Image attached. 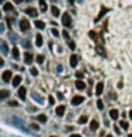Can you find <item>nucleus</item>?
Masks as SVG:
<instances>
[{
	"instance_id": "2f4dec72",
	"label": "nucleus",
	"mask_w": 132,
	"mask_h": 137,
	"mask_svg": "<svg viewBox=\"0 0 132 137\" xmlns=\"http://www.w3.org/2000/svg\"><path fill=\"white\" fill-rule=\"evenodd\" d=\"M51 33H53V36H54V37H58V36H60V33H58V30H57V29H53V30H51Z\"/></svg>"
},
{
	"instance_id": "4c0bfd02",
	"label": "nucleus",
	"mask_w": 132,
	"mask_h": 137,
	"mask_svg": "<svg viewBox=\"0 0 132 137\" xmlns=\"http://www.w3.org/2000/svg\"><path fill=\"white\" fill-rule=\"evenodd\" d=\"M31 127H33V129H34V130H38V126H37V124H34V123H33V124H31Z\"/></svg>"
},
{
	"instance_id": "a18cd8bd",
	"label": "nucleus",
	"mask_w": 132,
	"mask_h": 137,
	"mask_svg": "<svg viewBox=\"0 0 132 137\" xmlns=\"http://www.w3.org/2000/svg\"><path fill=\"white\" fill-rule=\"evenodd\" d=\"M107 137H112V136H111V134H108V136H107Z\"/></svg>"
},
{
	"instance_id": "f704fd0d",
	"label": "nucleus",
	"mask_w": 132,
	"mask_h": 137,
	"mask_svg": "<svg viewBox=\"0 0 132 137\" xmlns=\"http://www.w3.org/2000/svg\"><path fill=\"white\" fill-rule=\"evenodd\" d=\"M9 104H10V106H13V107H16V106H17V101L12 100V101H9Z\"/></svg>"
},
{
	"instance_id": "dca6fc26",
	"label": "nucleus",
	"mask_w": 132,
	"mask_h": 137,
	"mask_svg": "<svg viewBox=\"0 0 132 137\" xmlns=\"http://www.w3.org/2000/svg\"><path fill=\"white\" fill-rule=\"evenodd\" d=\"M10 96V91L9 90H0V100H4Z\"/></svg>"
},
{
	"instance_id": "ea45409f",
	"label": "nucleus",
	"mask_w": 132,
	"mask_h": 137,
	"mask_svg": "<svg viewBox=\"0 0 132 137\" xmlns=\"http://www.w3.org/2000/svg\"><path fill=\"white\" fill-rule=\"evenodd\" d=\"M3 64H4V61H3V59H0V67H1Z\"/></svg>"
},
{
	"instance_id": "4be33fe9",
	"label": "nucleus",
	"mask_w": 132,
	"mask_h": 137,
	"mask_svg": "<svg viewBox=\"0 0 132 137\" xmlns=\"http://www.w3.org/2000/svg\"><path fill=\"white\" fill-rule=\"evenodd\" d=\"M89 129L91 130H97L98 129V122L97 120H92V122L89 123Z\"/></svg>"
},
{
	"instance_id": "2eb2a0df",
	"label": "nucleus",
	"mask_w": 132,
	"mask_h": 137,
	"mask_svg": "<svg viewBox=\"0 0 132 137\" xmlns=\"http://www.w3.org/2000/svg\"><path fill=\"white\" fill-rule=\"evenodd\" d=\"M118 116H119V111H118L117 108H112V110L109 111V117H111V119L117 120V119H118Z\"/></svg>"
},
{
	"instance_id": "39448f33",
	"label": "nucleus",
	"mask_w": 132,
	"mask_h": 137,
	"mask_svg": "<svg viewBox=\"0 0 132 137\" xmlns=\"http://www.w3.org/2000/svg\"><path fill=\"white\" fill-rule=\"evenodd\" d=\"M26 13L29 16H31V17H37V14H38V12H37L34 7H27V9H26Z\"/></svg>"
},
{
	"instance_id": "79ce46f5",
	"label": "nucleus",
	"mask_w": 132,
	"mask_h": 137,
	"mask_svg": "<svg viewBox=\"0 0 132 137\" xmlns=\"http://www.w3.org/2000/svg\"><path fill=\"white\" fill-rule=\"evenodd\" d=\"M68 1H70V3H71V4H74V1H75V0H68Z\"/></svg>"
},
{
	"instance_id": "423d86ee",
	"label": "nucleus",
	"mask_w": 132,
	"mask_h": 137,
	"mask_svg": "<svg viewBox=\"0 0 132 137\" xmlns=\"http://www.w3.org/2000/svg\"><path fill=\"white\" fill-rule=\"evenodd\" d=\"M12 72H10V70H6V72H4V73H3V76H1V79H3V81H6V83H7V81H9V80H12Z\"/></svg>"
},
{
	"instance_id": "c9c22d12",
	"label": "nucleus",
	"mask_w": 132,
	"mask_h": 137,
	"mask_svg": "<svg viewBox=\"0 0 132 137\" xmlns=\"http://www.w3.org/2000/svg\"><path fill=\"white\" fill-rule=\"evenodd\" d=\"M48 101H50V104H54V97L50 96V97H48Z\"/></svg>"
},
{
	"instance_id": "58836bf2",
	"label": "nucleus",
	"mask_w": 132,
	"mask_h": 137,
	"mask_svg": "<svg viewBox=\"0 0 132 137\" xmlns=\"http://www.w3.org/2000/svg\"><path fill=\"white\" fill-rule=\"evenodd\" d=\"M4 30V26H3V24H1V23H0V33H1V31Z\"/></svg>"
},
{
	"instance_id": "1a4fd4ad",
	"label": "nucleus",
	"mask_w": 132,
	"mask_h": 137,
	"mask_svg": "<svg viewBox=\"0 0 132 137\" xmlns=\"http://www.w3.org/2000/svg\"><path fill=\"white\" fill-rule=\"evenodd\" d=\"M95 51H97L98 54H101V56H105V54H107V53H105V49L102 47V44L95 46Z\"/></svg>"
},
{
	"instance_id": "a878e982",
	"label": "nucleus",
	"mask_w": 132,
	"mask_h": 137,
	"mask_svg": "<svg viewBox=\"0 0 132 137\" xmlns=\"http://www.w3.org/2000/svg\"><path fill=\"white\" fill-rule=\"evenodd\" d=\"M87 120H88L87 116H81V117L78 119V123H80V124H84V123H87Z\"/></svg>"
},
{
	"instance_id": "cd10ccee",
	"label": "nucleus",
	"mask_w": 132,
	"mask_h": 137,
	"mask_svg": "<svg viewBox=\"0 0 132 137\" xmlns=\"http://www.w3.org/2000/svg\"><path fill=\"white\" fill-rule=\"evenodd\" d=\"M36 60H37V63H40V64H41V63H43V61H44V56H43V54H38Z\"/></svg>"
},
{
	"instance_id": "09e8293b",
	"label": "nucleus",
	"mask_w": 132,
	"mask_h": 137,
	"mask_svg": "<svg viewBox=\"0 0 132 137\" xmlns=\"http://www.w3.org/2000/svg\"><path fill=\"white\" fill-rule=\"evenodd\" d=\"M0 17H1V13H0Z\"/></svg>"
},
{
	"instance_id": "9b49d317",
	"label": "nucleus",
	"mask_w": 132,
	"mask_h": 137,
	"mask_svg": "<svg viewBox=\"0 0 132 137\" xmlns=\"http://www.w3.org/2000/svg\"><path fill=\"white\" fill-rule=\"evenodd\" d=\"M64 113H65V106H58L56 108V114L57 116H64Z\"/></svg>"
},
{
	"instance_id": "f257e3e1",
	"label": "nucleus",
	"mask_w": 132,
	"mask_h": 137,
	"mask_svg": "<svg viewBox=\"0 0 132 137\" xmlns=\"http://www.w3.org/2000/svg\"><path fill=\"white\" fill-rule=\"evenodd\" d=\"M61 22H63V24H64L65 27H70V26L73 24V20H71V16L68 14V13H64V14L61 16Z\"/></svg>"
},
{
	"instance_id": "a19ab883",
	"label": "nucleus",
	"mask_w": 132,
	"mask_h": 137,
	"mask_svg": "<svg viewBox=\"0 0 132 137\" xmlns=\"http://www.w3.org/2000/svg\"><path fill=\"white\" fill-rule=\"evenodd\" d=\"M70 137H81V136H80V134H71Z\"/></svg>"
},
{
	"instance_id": "72a5a7b5",
	"label": "nucleus",
	"mask_w": 132,
	"mask_h": 137,
	"mask_svg": "<svg viewBox=\"0 0 132 137\" xmlns=\"http://www.w3.org/2000/svg\"><path fill=\"white\" fill-rule=\"evenodd\" d=\"M68 47H70L71 50H74V49H75V43H74V42H68Z\"/></svg>"
},
{
	"instance_id": "de8ad7c7",
	"label": "nucleus",
	"mask_w": 132,
	"mask_h": 137,
	"mask_svg": "<svg viewBox=\"0 0 132 137\" xmlns=\"http://www.w3.org/2000/svg\"><path fill=\"white\" fill-rule=\"evenodd\" d=\"M51 137H57V136H51Z\"/></svg>"
},
{
	"instance_id": "b1692460",
	"label": "nucleus",
	"mask_w": 132,
	"mask_h": 137,
	"mask_svg": "<svg viewBox=\"0 0 132 137\" xmlns=\"http://www.w3.org/2000/svg\"><path fill=\"white\" fill-rule=\"evenodd\" d=\"M37 120H38L40 123H45L47 122V116H45V114H40V116L37 117Z\"/></svg>"
},
{
	"instance_id": "9d476101",
	"label": "nucleus",
	"mask_w": 132,
	"mask_h": 137,
	"mask_svg": "<svg viewBox=\"0 0 132 137\" xmlns=\"http://www.w3.org/2000/svg\"><path fill=\"white\" fill-rule=\"evenodd\" d=\"M107 12H108V9H107V7H102V9H101V13H100V14L97 16V19H95V22H100V20L102 19L104 16L107 14Z\"/></svg>"
},
{
	"instance_id": "f03ea898",
	"label": "nucleus",
	"mask_w": 132,
	"mask_h": 137,
	"mask_svg": "<svg viewBox=\"0 0 132 137\" xmlns=\"http://www.w3.org/2000/svg\"><path fill=\"white\" fill-rule=\"evenodd\" d=\"M20 29L23 31H27L30 29V23H29V20H26V19H21L20 20Z\"/></svg>"
},
{
	"instance_id": "393cba45",
	"label": "nucleus",
	"mask_w": 132,
	"mask_h": 137,
	"mask_svg": "<svg viewBox=\"0 0 132 137\" xmlns=\"http://www.w3.org/2000/svg\"><path fill=\"white\" fill-rule=\"evenodd\" d=\"M31 97H33V99H36V100H37V101H40V103L43 101V97H41V96H38L37 93H33V94H31Z\"/></svg>"
},
{
	"instance_id": "7c9ffc66",
	"label": "nucleus",
	"mask_w": 132,
	"mask_h": 137,
	"mask_svg": "<svg viewBox=\"0 0 132 137\" xmlns=\"http://www.w3.org/2000/svg\"><path fill=\"white\" fill-rule=\"evenodd\" d=\"M1 51H3V53H7V51H9V50H7V44H6V43H3V44H1Z\"/></svg>"
},
{
	"instance_id": "aec40b11",
	"label": "nucleus",
	"mask_w": 132,
	"mask_h": 137,
	"mask_svg": "<svg viewBox=\"0 0 132 137\" xmlns=\"http://www.w3.org/2000/svg\"><path fill=\"white\" fill-rule=\"evenodd\" d=\"M21 80H23V79L20 76H16L14 79H13V86H14V87H19V84L21 83Z\"/></svg>"
},
{
	"instance_id": "c85d7f7f",
	"label": "nucleus",
	"mask_w": 132,
	"mask_h": 137,
	"mask_svg": "<svg viewBox=\"0 0 132 137\" xmlns=\"http://www.w3.org/2000/svg\"><path fill=\"white\" fill-rule=\"evenodd\" d=\"M97 106H98L100 110H102V108H104V101H102V100H97Z\"/></svg>"
},
{
	"instance_id": "49530a36",
	"label": "nucleus",
	"mask_w": 132,
	"mask_h": 137,
	"mask_svg": "<svg viewBox=\"0 0 132 137\" xmlns=\"http://www.w3.org/2000/svg\"><path fill=\"white\" fill-rule=\"evenodd\" d=\"M128 137H132V134H129V136H128Z\"/></svg>"
},
{
	"instance_id": "c756f323",
	"label": "nucleus",
	"mask_w": 132,
	"mask_h": 137,
	"mask_svg": "<svg viewBox=\"0 0 132 137\" xmlns=\"http://www.w3.org/2000/svg\"><path fill=\"white\" fill-rule=\"evenodd\" d=\"M119 126H121L122 129H128V127H129V124H128L126 122H124V120H122V122L119 123Z\"/></svg>"
},
{
	"instance_id": "bb28decb",
	"label": "nucleus",
	"mask_w": 132,
	"mask_h": 137,
	"mask_svg": "<svg viewBox=\"0 0 132 137\" xmlns=\"http://www.w3.org/2000/svg\"><path fill=\"white\" fill-rule=\"evenodd\" d=\"M30 73H31V76H37V74H38V70L34 69V67H31V69H30Z\"/></svg>"
},
{
	"instance_id": "c03bdc74",
	"label": "nucleus",
	"mask_w": 132,
	"mask_h": 137,
	"mask_svg": "<svg viewBox=\"0 0 132 137\" xmlns=\"http://www.w3.org/2000/svg\"><path fill=\"white\" fill-rule=\"evenodd\" d=\"M0 3H4V0H0Z\"/></svg>"
},
{
	"instance_id": "6e6552de",
	"label": "nucleus",
	"mask_w": 132,
	"mask_h": 137,
	"mask_svg": "<svg viewBox=\"0 0 132 137\" xmlns=\"http://www.w3.org/2000/svg\"><path fill=\"white\" fill-rule=\"evenodd\" d=\"M70 64H71V67H75V66L78 64V56H77V54H73V56L70 57Z\"/></svg>"
},
{
	"instance_id": "412c9836",
	"label": "nucleus",
	"mask_w": 132,
	"mask_h": 137,
	"mask_svg": "<svg viewBox=\"0 0 132 137\" xmlns=\"http://www.w3.org/2000/svg\"><path fill=\"white\" fill-rule=\"evenodd\" d=\"M34 24H36V27H37V29H40V30H43L44 27H45L44 22H41V20H36V23H34Z\"/></svg>"
},
{
	"instance_id": "4468645a",
	"label": "nucleus",
	"mask_w": 132,
	"mask_h": 137,
	"mask_svg": "<svg viewBox=\"0 0 132 137\" xmlns=\"http://www.w3.org/2000/svg\"><path fill=\"white\" fill-rule=\"evenodd\" d=\"M26 87H20V89H19V93H17V94H19V97H20V99H21V100H24V99H26Z\"/></svg>"
},
{
	"instance_id": "ddd939ff",
	"label": "nucleus",
	"mask_w": 132,
	"mask_h": 137,
	"mask_svg": "<svg viewBox=\"0 0 132 137\" xmlns=\"http://www.w3.org/2000/svg\"><path fill=\"white\" fill-rule=\"evenodd\" d=\"M75 87H77L78 90H84V89H85V83H84L82 80H77V81H75Z\"/></svg>"
},
{
	"instance_id": "e433bc0d",
	"label": "nucleus",
	"mask_w": 132,
	"mask_h": 137,
	"mask_svg": "<svg viewBox=\"0 0 132 137\" xmlns=\"http://www.w3.org/2000/svg\"><path fill=\"white\" fill-rule=\"evenodd\" d=\"M84 76V74H82V73H81V72H77V77H78V79H81V77Z\"/></svg>"
},
{
	"instance_id": "0eeeda50",
	"label": "nucleus",
	"mask_w": 132,
	"mask_h": 137,
	"mask_svg": "<svg viewBox=\"0 0 132 137\" xmlns=\"http://www.w3.org/2000/svg\"><path fill=\"white\" fill-rule=\"evenodd\" d=\"M33 60H34V59H33V54H31V53H26V54H24V63H26V64H31Z\"/></svg>"
},
{
	"instance_id": "a211bd4d",
	"label": "nucleus",
	"mask_w": 132,
	"mask_h": 137,
	"mask_svg": "<svg viewBox=\"0 0 132 137\" xmlns=\"http://www.w3.org/2000/svg\"><path fill=\"white\" fill-rule=\"evenodd\" d=\"M12 54H13V57H14L16 60H17V59H20V51H19V47H13Z\"/></svg>"
},
{
	"instance_id": "7ed1b4c3",
	"label": "nucleus",
	"mask_w": 132,
	"mask_h": 137,
	"mask_svg": "<svg viewBox=\"0 0 132 137\" xmlns=\"http://www.w3.org/2000/svg\"><path fill=\"white\" fill-rule=\"evenodd\" d=\"M84 101V97L82 96H74L73 100H71V103H73L74 106H78V104H81Z\"/></svg>"
},
{
	"instance_id": "5701e85b",
	"label": "nucleus",
	"mask_w": 132,
	"mask_h": 137,
	"mask_svg": "<svg viewBox=\"0 0 132 137\" xmlns=\"http://www.w3.org/2000/svg\"><path fill=\"white\" fill-rule=\"evenodd\" d=\"M51 13H53V16H54V17H57V16H60V10H58V7H56V6H53V7H51Z\"/></svg>"
},
{
	"instance_id": "20e7f679",
	"label": "nucleus",
	"mask_w": 132,
	"mask_h": 137,
	"mask_svg": "<svg viewBox=\"0 0 132 137\" xmlns=\"http://www.w3.org/2000/svg\"><path fill=\"white\" fill-rule=\"evenodd\" d=\"M104 91V83L102 81H100V83H97V87H95V94L97 96H101Z\"/></svg>"
},
{
	"instance_id": "6ab92c4d",
	"label": "nucleus",
	"mask_w": 132,
	"mask_h": 137,
	"mask_svg": "<svg viewBox=\"0 0 132 137\" xmlns=\"http://www.w3.org/2000/svg\"><path fill=\"white\" fill-rule=\"evenodd\" d=\"M38 4H40V10H41V12H45V10H47V3H45V0H38Z\"/></svg>"
},
{
	"instance_id": "f3484780",
	"label": "nucleus",
	"mask_w": 132,
	"mask_h": 137,
	"mask_svg": "<svg viewBox=\"0 0 132 137\" xmlns=\"http://www.w3.org/2000/svg\"><path fill=\"white\" fill-rule=\"evenodd\" d=\"M36 46H37V47L43 46V36H41V34H37V36H36Z\"/></svg>"
},
{
	"instance_id": "f8f14e48",
	"label": "nucleus",
	"mask_w": 132,
	"mask_h": 137,
	"mask_svg": "<svg viewBox=\"0 0 132 137\" xmlns=\"http://www.w3.org/2000/svg\"><path fill=\"white\" fill-rule=\"evenodd\" d=\"M3 10H4V12H13V10H14V6H13L12 3H4Z\"/></svg>"
},
{
	"instance_id": "473e14b6",
	"label": "nucleus",
	"mask_w": 132,
	"mask_h": 137,
	"mask_svg": "<svg viewBox=\"0 0 132 137\" xmlns=\"http://www.w3.org/2000/svg\"><path fill=\"white\" fill-rule=\"evenodd\" d=\"M63 36H64V39H65V40H68V39H70V34H68V31H67V30L63 31Z\"/></svg>"
},
{
	"instance_id": "37998d69",
	"label": "nucleus",
	"mask_w": 132,
	"mask_h": 137,
	"mask_svg": "<svg viewBox=\"0 0 132 137\" xmlns=\"http://www.w3.org/2000/svg\"><path fill=\"white\" fill-rule=\"evenodd\" d=\"M129 117H131V119H132V110H131V111H129Z\"/></svg>"
}]
</instances>
